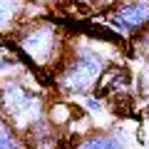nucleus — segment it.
I'll list each match as a JSON object with an SVG mask.
<instances>
[{"instance_id": "f257e3e1", "label": "nucleus", "mask_w": 149, "mask_h": 149, "mask_svg": "<svg viewBox=\"0 0 149 149\" xmlns=\"http://www.w3.org/2000/svg\"><path fill=\"white\" fill-rule=\"evenodd\" d=\"M117 55L119 50L109 42L72 35L62 65L52 72L57 95L62 100H82L85 95H95L107 67L119 62Z\"/></svg>"}, {"instance_id": "f03ea898", "label": "nucleus", "mask_w": 149, "mask_h": 149, "mask_svg": "<svg viewBox=\"0 0 149 149\" xmlns=\"http://www.w3.org/2000/svg\"><path fill=\"white\" fill-rule=\"evenodd\" d=\"M70 37L55 20L45 15H25L22 22L8 35L13 50L22 62L42 74H52L62 65L70 47Z\"/></svg>"}, {"instance_id": "7ed1b4c3", "label": "nucleus", "mask_w": 149, "mask_h": 149, "mask_svg": "<svg viewBox=\"0 0 149 149\" xmlns=\"http://www.w3.org/2000/svg\"><path fill=\"white\" fill-rule=\"evenodd\" d=\"M47 95L32 82V72L0 80V119H5L20 137L47 119Z\"/></svg>"}, {"instance_id": "20e7f679", "label": "nucleus", "mask_w": 149, "mask_h": 149, "mask_svg": "<svg viewBox=\"0 0 149 149\" xmlns=\"http://www.w3.org/2000/svg\"><path fill=\"white\" fill-rule=\"evenodd\" d=\"M102 20L124 40H134L149 27V0H119L117 5L104 10Z\"/></svg>"}, {"instance_id": "39448f33", "label": "nucleus", "mask_w": 149, "mask_h": 149, "mask_svg": "<svg viewBox=\"0 0 149 149\" xmlns=\"http://www.w3.org/2000/svg\"><path fill=\"white\" fill-rule=\"evenodd\" d=\"M30 8L32 3H25V0H0V40L20 25L22 17L30 13Z\"/></svg>"}, {"instance_id": "423d86ee", "label": "nucleus", "mask_w": 149, "mask_h": 149, "mask_svg": "<svg viewBox=\"0 0 149 149\" xmlns=\"http://www.w3.org/2000/svg\"><path fill=\"white\" fill-rule=\"evenodd\" d=\"M72 149H127V144L117 129H112V132H100V134H85L77 139Z\"/></svg>"}, {"instance_id": "0eeeda50", "label": "nucleus", "mask_w": 149, "mask_h": 149, "mask_svg": "<svg viewBox=\"0 0 149 149\" xmlns=\"http://www.w3.org/2000/svg\"><path fill=\"white\" fill-rule=\"evenodd\" d=\"M25 72H30V70L25 67V62L20 60V55H15V50L0 47V80L17 77V74H25Z\"/></svg>"}, {"instance_id": "6e6552de", "label": "nucleus", "mask_w": 149, "mask_h": 149, "mask_svg": "<svg viewBox=\"0 0 149 149\" xmlns=\"http://www.w3.org/2000/svg\"><path fill=\"white\" fill-rule=\"evenodd\" d=\"M134 82V95L142 97V100H149V62L147 60H137V72L132 74Z\"/></svg>"}, {"instance_id": "1a4fd4ad", "label": "nucleus", "mask_w": 149, "mask_h": 149, "mask_svg": "<svg viewBox=\"0 0 149 149\" xmlns=\"http://www.w3.org/2000/svg\"><path fill=\"white\" fill-rule=\"evenodd\" d=\"M0 149H27L25 139H22L5 119H0Z\"/></svg>"}, {"instance_id": "9d476101", "label": "nucleus", "mask_w": 149, "mask_h": 149, "mask_svg": "<svg viewBox=\"0 0 149 149\" xmlns=\"http://www.w3.org/2000/svg\"><path fill=\"white\" fill-rule=\"evenodd\" d=\"M80 104H82V109H85V114H87V117H92V119L107 114V107H109V104H107V100H104V97H100L97 92H95V95H85L80 100Z\"/></svg>"}, {"instance_id": "9b49d317", "label": "nucleus", "mask_w": 149, "mask_h": 149, "mask_svg": "<svg viewBox=\"0 0 149 149\" xmlns=\"http://www.w3.org/2000/svg\"><path fill=\"white\" fill-rule=\"evenodd\" d=\"M132 52H134L137 60H147L149 62V27L132 40Z\"/></svg>"}, {"instance_id": "f8f14e48", "label": "nucleus", "mask_w": 149, "mask_h": 149, "mask_svg": "<svg viewBox=\"0 0 149 149\" xmlns=\"http://www.w3.org/2000/svg\"><path fill=\"white\" fill-rule=\"evenodd\" d=\"M70 3H77V5H85V8H100V0H70Z\"/></svg>"}, {"instance_id": "ddd939ff", "label": "nucleus", "mask_w": 149, "mask_h": 149, "mask_svg": "<svg viewBox=\"0 0 149 149\" xmlns=\"http://www.w3.org/2000/svg\"><path fill=\"white\" fill-rule=\"evenodd\" d=\"M25 3H32V5H47V3H52V0H25Z\"/></svg>"}, {"instance_id": "4468645a", "label": "nucleus", "mask_w": 149, "mask_h": 149, "mask_svg": "<svg viewBox=\"0 0 149 149\" xmlns=\"http://www.w3.org/2000/svg\"><path fill=\"white\" fill-rule=\"evenodd\" d=\"M0 47H3V45H0Z\"/></svg>"}]
</instances>
